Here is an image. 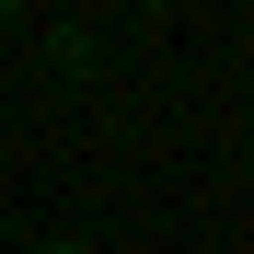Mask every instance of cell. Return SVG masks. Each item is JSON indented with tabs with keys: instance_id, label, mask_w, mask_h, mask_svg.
Returning <instances> with one entry per match:
<instances>
[{
	"instance_id": "6da1fadb",
	"label": "cell",
	"mask_w": 254,
	"mask_h": 254,
	"mask_svg": "<svg viewBox=\"0 0 254 254\" xmlns=\"http://www.w3.org/2000/svg\"><path fill=\"white\" fill-rule=\"evenodd\" d=\"M35 254H81V243H35Z\"/></svg>"
}]
</instances>
